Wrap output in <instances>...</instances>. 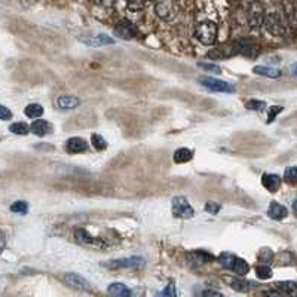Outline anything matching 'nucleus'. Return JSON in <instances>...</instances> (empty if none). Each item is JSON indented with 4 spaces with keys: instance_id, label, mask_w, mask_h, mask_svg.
Returning <instances> with one entry per match:
<instances>
[{
    "instance_id": "obj_3",
    "label": "nucleus",
    "mask_w": 297,
    "mask_h": 297,
    "mask_svg": "<svg viewBox=\"0 0 297 297\" xmlns=\"http://www.w3.org/2000/svg\"><path fill=\"white\" fill-rule=\"evenodd\" d=\"M266 30L273 36H282L285 33V20L278 11H268L265 14V24Z\"/></svg>"
},
{
    "instance_id": "obj_19",
    "label": "nucleus",
    "mask_w": 297,
    "mask_h": 297,
    "mask_svg": "<svg viewBox=\"0 0 297 297\" xmlns=\"http://www.w3.org/2000/svg\"><path fill=\"white\" fill-rule=\"evenodd\" d=\"M210 260H213V256L207 254L204 251H193V253L188 254V262L192 266H201V265L208 263Z\"/></svg>"
},
{
    "instance_id": "obj_11",
    "label": "nucleus",
    "mask_w": 297,
    "mask_h": 297,
    "mask_svg": "<svg viewBox=\"0 0 297 297\" xmlns=\"http://www.w3.org/2000/svg\"><path fill=\"white\" fill-rule=\"evenodd\" d=\"M75 240L79 244L88 245V247H95V248H103L106 247V244L103 243L101 238H95L92 236L88 230L85 229H76L75 230Z\"/></svg>"
},
{
    "instance_id": "obj_39",
    "label": "nucleus",
    "mask_w": 297,
    "mask_h": 297,
    "mask_svg": "<svg viewBox=\"0 0 297 297\" xmlns=\"http://www.w3.org/2000/svg\"><path fill=\"white\" fill-rule=\"evenodd\" d=\"M202 296H213V297H220L223 296L221 293H218V291H213V290H204L202 291Z\"/></svg>"
},
{
    "instance_id": "obj_15",
    "label": "nucleus",
    "mask_w": 297,
    "mask_h": 297,
    "mask_svg": "<svg viewBox=\"0 0 297 297\" xmlns=\"http://www.w3.org/2000/svg\"><path fill=\"white\" fill-rule=\"evenodd\" d=\"M31 133L34 135H39V137H45L49 133H52V125L48 122V121H43V119H36L31 127H30Z\"/></svg>"
},
{
    "instance_id": "obj_24",
    "label": "nucleus",
    "mask_w": 297,
    "mask_h": 297,
    "mask_svg": "<svg viewBox=\"0 0 297 297\" xmlns=\"http://www.w3.org/2000/svg\"><path fill=\"white\" fill-rule=\"evenodd\" d=\"M24 113H26V116L27 117H31V119H39L42 114H43V107L40 106V104H36V103H33V104H28L26 110H24Z\"/></svg>"
},
{
    "instance_id": "obj_20",
    "label": "nucleus",
    "mask_w": 297,
    "mask_h": 297,
    "mask_svg": "<svg viewBox=\"0 0 297 297\" xmlns=\"http://www.w3.org/2000/svg\"><path fill=\"white\" fill-rule=\"evenodd\" d=\"M268 216L272 220H282V218L288 216V211L284 205L273 201V202H270L269 208H268Z\"/></svg>"
},
{
    "instance_id": "obj_30",
    "label": "nucleus",
    "mask_w": 297,
    "mask_h": 297,
    "mask_svg": "<svg viewBox=\"0 0 297 297\" xmlns=\"http://www.w3.org/2000/svg\"><path fill=\"white\" fill-rule=\"evenodd\" d=\"M247 108L248 110H254V111H263L266 108V103L265 101H259V100H251L248 101L247 104Z\"/></svg>"
},
{
    "instance_id": "obj_26",
    "label": "nucleus",
    "mask_w": 297,
    "mask_h": 297,
    "mask_svg": "<svg viewBox=\"0 0 297 297\" xmlns=\"http://www.w3.org/2000/svg\"><path fill=\"white\" fill-rule=\"evenodd\" d=\"M272 275H273V273H272V269H270L266 263L256 266V276H257L259 279H270Z\"/></svg>"
},
{
    "instance_id": "obj_8",
    "label": "nucleus",
    "mask_w": 297,
    "mask_h": 297,
    "mask_svg": "<svg viewBox=\"0 0 297 297\" xmlns=\"http://www.w3.org/2000/svg\"><path fill=\"white\" fill-rule=\"evenodd\" d=\"M155 12L163 21H171L177 15L175 0H156Z\"/></svg>"
},
{
    "instance_id": "obj_18",
    "label": "nucleus",
    "mask_w": 297,
    "mask_h": 297,
    "mask_svg": "<svg viewBox=\"0 0 297 297\" xmlns=\"http://www.w3.org/2000/svg\"><path fill=\"white\" fill-rule=\"evenodd\" d=\"M262 185L265 186V189H268L270 193H273V192H276V190L281 188V177L276 175V174L266 172L262 177Z\"/></svg>"
},
{
    "instance_id": "obj_16",
    "label": "nucleus",
    "mask_w": 297,
    "mask_h": 297,
    "mask_svg": "<svg viewBox=\"0 0 297 297\" xmlns=\"http://www.w3.org/2000/svg\"><path fill=\"white\" fill-rule=\"evenodd\" d=\"M223 281L227 282L235 291H241V293H247L250 290V282L241 279V276H223Z\"/></svg>"
},
{
    "instance_id": "obj_44",
    "label": "nucleus",
    "mask_w": 297,
    "mask_h": 297,
    "mask_svg": "<svg viewBox=\"0 0 297 297\" xmlns=\"http://www.w3.org/2000/svg\"><path fill=\"white\" fill-rule=\"evenodd\" d=\"M149 2H156V0H149Z\"/></svg>"
},
{
    "instance_id": "obj_9",
    "label": "nucleus",
    "mask_w": 297,
    "mask_h": 297,
    "mask_svg": "<svg viewBox=\"0 0 297 297\" xmlns=\"http://www.w3.org/2000/svg\"><path fill=\"white\" fill-rule=\"evenodd\" d=\"M230 46H232L233 55H243L247 58H256L260 52V49L256 43H253L251 40H245V39L230 43Z\"/></svg>"
},
{
    "instance_id": "obj_10",
    "label": "nucleus",
    "mask_w": 297,
    "mask_h": 297,
    "mask_svg": "<svg viewBox=\"0 0 297 297\" xmlns=\"http://www.w3.org/2000/svg\"><path fill=\"white\" fill-rule=\"evenodd\" d=\"M79 42H82L86 46H104V45H111L114 43V39L104 33H97V34H83L79 36Z\"/></svg>"
},
{
    "instance_id": "obj_6",
    "label": "nucleus",
    "mask_w": 297,
    "mask_h": 297,
    "mask_svg": "<svg viewBox=\"0 0 297 297\" xmlns=\"http://www.w3.org/2000/svg\"><path fill=\"white\" fill-rule=\"evenodd\" d=\"M144 265V260L141 257H127V259H116V260H110L104 262L103 268L106 269H137L141 268Z\"/></svg>"
},
{
    "instance_id": "obj_38",
    "label": "nucleus",
    "mask_w": 297,
    "mask_h": 297,
    "mask_svg": "<svg viewBox=\"0 0 297 297\" xmlns=\"http://www.w3.org/2000/svg\"><path fill=\"white\" fill-rule=\"evenodd\" d=\"M175 287L171 284V285H166V288L163 290V291H161L159 293V296H163V297H175Z\"/></svg>"
},
{
    "instance_id": "obj_37",
    "label": "nucleus",
    "mask_w": 297,
    "mask_h": 297,
    "mask_svg": "<svg viewBox=\"0 0 297 297\" xmlns=\"http://www.w3.org/2000/svg\"><path fill=\"white\" fill-rule=\"evenodd\" d=\"M0 119H2V121H9V119H12V111L6 107V106H2V104H0Z\"/></svg>"
},
{
    "instance_id": "obj_34",
    "label": "nucleus",
    "mask_w": 297,
    "mask_h": 297,
    "mask_svg": "<svg viewBox=\"0 0 297 297\" xmlns=\"http://www.w3.org/2000/svg\"><path fill=\"white\" fill-rule=\"evenodd\" d=\"M198 66L207 72H211V73H220V67L217 64H211V63H198Z\"/></svg>"
},
{
    "instance_id": "obj_23",
    "label": "nucleus",
    "mask_w": 297,
    "mask_h": 297,
    "mask_svg": "<svg viewBox=\"0 0 297 297\" xmlns=\"http://www.w3.org/2000/svg\"><path fill=\"white\" fill-rule=\"evenodd\" d=\"M192 158H193V152L186 149V147H182V149L174 152V161L177 163L189 162V161H192Z\"/></svg>"
},
{
    "instance_id": "obj_14",
    "label": "nucleus",
    "mask_w": 297,
    "mask_h": 297,
    "mask_svg": "<svg viewBox=\"0 0 297 297\" xmlns=\"http://www.w3.org/2000/svg\"><path fill=\"white\" fill-rule=\"evenodd\" d=\"M88 150V143L81 137H72L66 143V152L70 155H76Z\"/></svg>"
},
{
    "instance_id": "obj_29",
    "label": "nucleus",
    "mask_w": 297,
    "mask_h": 297,
    "mask_svg": "<svg viewBox=\"0 0 297 297\" xmlns=\"http://www.w3.org/2000/svg\"><path fill=\"white\" fill-rule=\"evenodd\" d=\"M11 211L17 213V214H27L28 211V204L24 201H17L15 204L11 205Z\"/></svg>"
},
{
    "instance_id": "obj_2",
    "label": "nucleus",
    "mask_w": 297,
    "mask_h": 297,
    "mask_svg": "<svg viewBox=\"0 0 297 297\" xmlns=\"http://www.w3.org/2000/svg\"><path fill=\"white\" fill-rule=\"evenodd\" d=\"M195 36L202 45H213L217 37V24L213 21H202L195 28Z\"/></svg>"
},
{
    "instance_id": "obj_12",
    "label": "nucleus",
    "mask_w": 297,
    "mask_h": 297,
    "mask_svg": "<svg viewBox=\"0 0 297 297\" xmlns=\"http://www.w3.org/2000/svg\"><path fill=\"white\" fill-rule=\"evenodd\" d=\"M114 34L125 39V40H130V39H134L138 34V28L135 27L133 23H130L128 20H122L114 26Z\"/></svg>"
},
{
    "instance_id": "obj_13",
    "label": "nucleus",
    "mask_w": 297,
    "mask_h": 297,
    "mask_svg": "<svg viewBox=\"0 0 297 297\" xmlns=\"http://www.w3.org/2000/svg\"><path fill=\"white\" fill-rule=\"evenodd\" d=\"M63 279H64V282H66L69 287H72V288L82 290V291L89 290V282H88L82 275H79V273H73V272L66 273Z\"/></svg>"
},
{
    "instance_id": "obj_7",
    "label": "nucleus",
    "mask_w": 297,
    "mask_h": 297,
    "mask_svg": "<svg viewBox=\"0 0 297 297\" xmlns=\"http://www.w3.org/2000/svg\"><path fill=\"white\" fill-rule=\"evenodd\" d=\"M172 214L177 218H192L195 216V210L192 208L185 196H174L172 198Z\"/></svg>"
},
{
    "instance_id": "obj_4",
    "label": "nucleus",
    "mask_w": 297,
    "mask_h": 297,
    "mask_svg": "<svg viewBox=\"0 0 297 297\" xmlns=\"http://www.w3.org/2000/svg\"><path fill=\"white\" fill-rule=\"evenodd\" d=\"M198 82H199L204 88H207V89H210V91H213V92L233 94V92L236 91V88H235L232 83H227V82L221 81V79H216V78H210V76H202V78L198 79Z\"/></svg>"
},
{
    "instance_id": "obj_42",
    "label": "nucleus",
    "mask_w": 297,
    "mask_h": 297,
    "mask_svg": "<svg viewBox=\"0 0 297 297\" xmlns=\"http://www.w3.org/2000/svg\"><path fill=\"white\" fill-rule=\"evenodd\" d=\"M101 6H106V8H108V6H111L113 3H114V0H97Z\"/></svg>"
},
{
    "instance_id": "obj_1",
    "label": "nucleus",
    "mask_w": 297,
    "mask_h": 297,
    "mask_svg": "<svg viewBox=\"0 0 297 297\" xmlns=\"http://www.w3.org/2000/svg\"><path fill=\"white\" fill-rule=\"evenodd\" d=\"M218 263L224 268V269L232 270L235 272L236 275L240 276H244L248 273L250 270V265L244 260V259H240L233 254H229V253H221L218 256Z\"/></svg>"
},
{
    "instance_id": "obj_22",
    "label": "nucleus",
    "mask_w": 297,
    "mask_h": 297,
    "mask_svg": "<svg viewBox=\"0 0 297 297\" xmlns=\"http://www.w3.org/2000/svg\"><path fill=\"white\" fill-rule=\"evenodd\" d=\"M253 72L259 76H266V78H270V79H276L281 76V72L278 69H273V67H268V66H256L253 69Z\"/></svg>"
},
{
    "instance_id": "obj_35",
    "label": "nucleus",
    "mask_w": 297,
    "mask_h": 297,
    "mask_svg": "<svg viewBox=\"0 0 297 297\" xmlns=\"http://www.w3.org/2000/svg\"><path fill=\"white\" fill-rule=\"evenodd\" d=\"M146 0H128V8L131 11H141L144 8Z\"/></svg>"
},
{
    "instance_id": "obj_28",
    "label": "nucleus",
    "mask_w": 297,
    "mask_h": 297,
    "mask_svg": "<svg viewBox=\"0 0 297 297\" xmlns=\"http://www.w3.org/2000/svg\"><path fill=\"white\" fill-rule=\"evenodd\" d=\"M284 180L288 183V185H293L296 186L297 185V166H288L284 172Z\"/></svg>"
},
{
    "instance_id": "obj_32",
    "label": "nucleus",
    "mask_w": 297,
    "mask_h": 297,
    "mask_svg": "<svg viewBox=\"0 0 297 297\" xmlns=\"http://www.w3.org/2000/svg\"><path fill=\"white\" fill-rule=\"evenodd\" d=\"M276 285H278L279 290H282L284 293H288V294H291V293L294 291V288H297V282H288V281L279 282V284H276Z\"/></svg>"
},
{
    "instance_id": "obj_33",
    "label": "nucleus",
    "mask_w": 297,
    "mask_h": 297,
    "mask_svg": "<svg viewBox=\"0 0 297 297\" xmlns=\"http://www.w3.org/2000/svg\"><path fill=\"white\" fill-rule=\"evenodd\" d=\"M220 210H221V207H220L217 202H207V204H205V211H207L208 214L217 216Z\"/></svg>"
},
{
    "instance_id": "obj_27",
    "label": "nucleus",
    "mask_w": 297,
    "mask_h": 297,
    "mask_svg": "<svg viewBox=\"0 0 297 297\" xmlns=\"http://www.w3.org/2000/svg\"><path fill=\"white\" fill-rule=\"evenodd\" d=\"M91 141H92V146H94L98 152H103V150L107 149V141L103 138V135L92 134L91 135Z\"/></svg>"
},
{
    "instance_id": "obj_21",
    "label": "nucleus",
    "mask_w": 297,
    "mask_h": 297,
    "mask_svg": "<svg viewBox=\"0 0 297 297\" xmlns=\"http://www.w3.org/2000/svg\"><path fill=\"white\" fill-rule=\"evenodd\" d=\"M107 291L110 294H113V296L119 297H128L131 296V293H133V291H131L125 284H122V282H113V284H110Z\"/></svg>"
},
{
    "instance_id": "obj_5",
    "label": "nucleus",
    "mask_w": 297,
    "mask_h": 297,
    "mask_svg": "<svg viewBox=\"0 0 297 297\" xmlns=\"http://www.w3.org/2000/svg\"><path fill=\"white\" fill-rule=\"evenodd\" d=\"M265 8L260 2H253L248 9V26L253 30H260L265 24Z\"/></svg>"
},
{
    "instance_id": "obj_31",
    "label": "nucleus",
    "mask_w": 297,
    "mask_h": 297,
    "mask_svg": "<svg viewBox=\"0 0 297 297\" xmlns=\"http://www.w3.org/2000/svg\"><path fill=\"white\" fill-rule=\"evenodd\" d=\"M259 260L268 265V263H270L273 260V253L270 251L269 248H262L260 253H259Z\"/></svg>"
},
{
    "instance_id": "obj_41",
    "label": "nucleus",
    "mask_w": 297,
    "mask_h": 297,
    "mask_svg": "<svg viewBox=\"0 0 297 297\" xmlns=\"http://www.w3.org/2000/svg\"><path fill=\"white\" fill-rule=\"evenodd\" d=\"M288 73H290L293 78H297V61L296 63H293V64L288 67Z\"/></svg>"
},
{
    "instance_id": "obj_17",
    "label": "nucleus",
    "mask_w": 297,
    "mask_h": 297,
    "mask_svg": "<svg viewBox=\"0 0 297 297\" xmlns=\"http://www.w3.org/2000/svg\"><path fill=\"white\" fill-rule=\"evenodd\" d=\"M81 104V100L73 95H60L56 98V106L61 110H73Z\"/></svg>"
},
{
    "instance_id": "obj_43",
    "label": "nucleus",
    "mask_w": 297,
    "mask_h": 297,
    "mask_svg": "<svg viewBox=\"0 0 297 297\" xmlns=\"http://www.w3.org/2000/svg\"><path fill=\"white\" fill-rule=\"evenodd\" d=\"M293 211H294V214L297 216V198L294 199V202H293Z\"/></svg>"
},
{
    "instance_id": "obj_36",
    "label": "nucleus",
    "mask_w": 297,
    "mask_h": 297,
    "mask_svg": "<svg viewBox=\"0 0 297 297\" xmlns=\"http://www.w3.org/2000/svg\"><path fill=\"white\" fill-rule=\"evenodd\" d=\"M284 110V107L281 106H273V107H269V114H268V124L273 122V119Z\"/></svg>"
},
{
    "instance_id": "obj_40",
    "label": "nucleus",
    "mask_w": 297,
    "mask_h": 297,
    "mask_svg": "<svg viewBox=\"0 0 297 297\" xmlns=\"http://www.w3.org/2000/svg\"><path fill=\"white\" fill-rule=\"evenodd\" d=\"M5 247H6V238H5V233L0 230V254L3 253Z\"/></svg>"
},
{
    "instance_id": "obj_25",
    "label": "nucleus",
    "mask_w": 297,
    "mask_h": 297,
    "mask_svg": "<svg viewBox=\"0 0 297 297\" xmlns=\"http://www.w3.org/2000/svg\"><path fill=\"white\" fill-rule=\"evenodd\" d=\"M9 131L17 135H27L31 130L26 122H15L9 127Z\"/></svg>"
}]
</instances>
